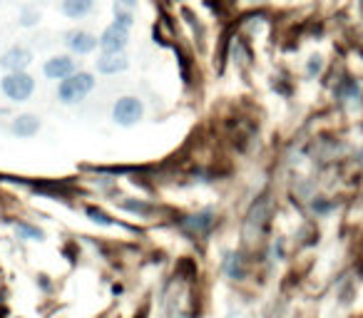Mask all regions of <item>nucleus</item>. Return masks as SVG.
<instances>
[{
    "mask_svg": "<svg viewBox=\"0 0 363 318\" xmlns=\"http://www.w3.org/2000/svg\"><path fill=\"white\" fill-rule=\"evenodd\" d=\"M95 75L85 70H75L70 77L60 80L57 85V100L62 105H75V102H82L92 90H95Z\"/></svg>",
    "mask_w": 363,
    "mask_h": 318,
    "instance_id": "nucleus-1",
    "label": "nucleus"
},
{
    "mask_svg": "<svg viewBox=\"0 0 363 318\" xmlns=\"http://www.w3.org/2000/svg\"><path fill=\"white\" fill-rule=\"evenodd\" d=\"M0 90H3V95L11 102H26V100H30L33 92H35V80H33V75H28L26 70L8 72V75L0 80Z\"/></svg>",
    "mask_w": 363,
    "mask_h": 318,
    "instance_id": "nucleus-2",
    "label": "nucleus"
},
{
    "mask_svg": "<svg viewBox=\"0 0 363 318\" xmlns=\"http://www.w3.org/2000/svg\"><path fill=\"white\" fill-rule=\"evenodd\" d=\"M145 117V105H142L140 97H120L112 107V120L117 122L120 127H132Z\"/></svg>",
    "mask_w": 363,
    "mask_h": 318,
    "instance_id": "nucleus-3",
    "label": "nucleus"
},
{
    "mask_svg": "<svg viewBox=\"0 0 363 318\" xmlns=\"http://www.w3.org/2000/svg\"><path fill=\"white\" fill-rule=\"evenodd\" d=\"M65 45L72 55H92V52L100 47V38L90 30H82V28H75V30L65 33Z\"/></svg>",
    "mask_w": 363,
    "mask_h": 318,
    "instance_id": "nucleus-4",
    "label": "nucleus"
},
{
    "mask_svg": "<svg viewBox=\"0 0 363 318\" xmlns=\"http://www.w3.org/2000/svg\"><path fill=\"white\" fill-rule=\"evenodd\" d=\"M127 42H130V28L112 23L100 35V52H125Z\"/></svg>",
    "mask_w": 363,
    "mask_h": 318,
    "instance_id": "nucleus-5",
    "label": "nucleus"
},
{
    "mask_svg": "<svg viewBox=\"0 0 363 318\" xmlns=\"http://www.w3.org/2000/svg\"><path fill=\"white\" fill-rule=\"evenodd\" d=\"M33 62V52L23 45H13L8 47L3 55H0V67L8 72H21V70H28Z\"/></svg>",
    "mask_w": 363,
    "mask_h": 318,
    "instance_id": "nucleus-6",
    "label": "nucleus"
},
{
    "mask_svg": "<svg viewBox=\"0 0 363 318\" xmlns=\"http://www.w3.org/2000/svg\"><path fill=\"white\" fill-rule=\"evenodd\" d=\"M75 70H77V65L70 55H52L50 60H45V65H43V72H45L48 80H65V77H70Z\"/></svg>",
    "mask_w": 363,
    "mask_h": 318,
    "instance_id": "nucleus-7",
    "label": "nucleus"
},
{
    "mask_svg": "<svg viewBox=\"0 0 363 318\" xmlns=\"http://www.w3.org/2000/svg\"><path fill=\"white\" fill-rule=\"evenodd\" d=\"M130 60H127L125 52H100L95 60V70L100 75H117V72L127 70Z\"/></svg>",
    "mask_w": 363,
    "mask_h": 318,
    "instance_id": "nucleus-8",
    "label": "nucleus"
},
{
    "mask_svg": "<svg viewBox=\"0 0 363 318\" xmlns=\"http://www.w3.org/2000/svg\"><path fill=\"white\" fill-rule=\"evenodd\" d=\"M60 11L70 21H82L95 11V0H62Z\"/></svg>",
    "mask_w": 363,
    "mask_h": 318,
    "instance_id": "nucleus-9",
    "label": "nucleus"
},
{
    "mask_svg": "<svg viewBox=\"0 0 363 318\" xmlns=\"http://www.w3.org/2000/svg\"><path fill=\"white\" fill-rule=\"evenodd\" d=\"M135 13H137V0H115L112 3V16H115V23L125 28L135 25Z\"/></svg>",
    "mask_w": 363,
    "mask_h": 318,
    "instance_id": "nucleus-10",
    "label": "nucleus"
},
{
    "mask_svg": "<svg viewBox=\"0 0 363 318\" xmlns=\"http://www.w3.org/2000/svg\"><path fill=\"white\" fill-rule=\"evenodd\" d=\"M11 132H13V135H18V137H23V140H28V137H33V135H38V132H40V117L21 115L11 125Z\"/></svg>",
    "mask_w": 363,
    "mask_h": 318,
    "instance_id": "nucleus-11",
    "label": "nucleus"
},
{
    "mask_svg": "<svg viewBox=\"0 0 363 318\" xmlns=\"http://www.w3.org/2000/svg\"><path fill=\"white\" fill-rule=\"evenodd\" d=\"M184 224H187L192 232H207L214 224V219H212V212H202V214H197V217H189Z\"/></svg>",
    "mask_w": 363,
    "mask_h": 318,
    "instance_id": "nucleus-12",
    "label": "nucleus"
},
{
    "mask_svg": "<svg viewBox=\"0 0 363 318\" xmlns=\"http://www.w3.org/2000/svg\"><path fill=\"white\" fill-rule=\"evenodd\" d=\"M40 23V11L38 8H33V6H26L21 11V25L23 28H33V25H38Z\"/></svg>",
    "mask_w": 363,
    "mask_h": 318,
    "instance_id": "nucleus-13",
    "label": "nucleus"
},
{
    "mask_svg": "<svg viewBox=\"0 0 363 318\" xmlns=\"http://www.w3.org/2000/svg\"><path fill=\"white\" fill-rule=\"evenodd\" d=\"M87 217H90V219H95L97 224H105V227H110V224H112V219L107 217L105 212H100V209H95V207H90V209H87Z\"/></svg>",
    "mask_w": 363,
    "mask_h": 318,
    "instance_id": "nucleus-14",
    "label": "nucleus"
},
{
    "mask_svg": "<svg viewBox=\"0 0 363 318\" xmlns=\"http://www.w3.org/2000/svg\"><path fill=\"white\" fill-rule=\"evenodd\" d=\"M18 232H21V234H26V237H30V239H40V237H43V234L38 232V229L26 227V224H18Z\"/></svg>",
    "mask_w": 363,
    "mask_h": 318,
    "instance_id": "nucleus-15",
    "label": "nucleus"
},
{
    "mask_svg": "<svg viewBox=\"0 0 363 318\" xmlns=\"http://www.w3.org/2000/svg\"><path fill=\"white\" fill-rule=\"evenodd\" d=\"M0 3H3V0H0Z\"/></svg>",
    "mask_w": 363,
    "mask_h": 318,
    "instance_id": "nucleus-16",
    "label": "nucleus"
}]
</instances>
